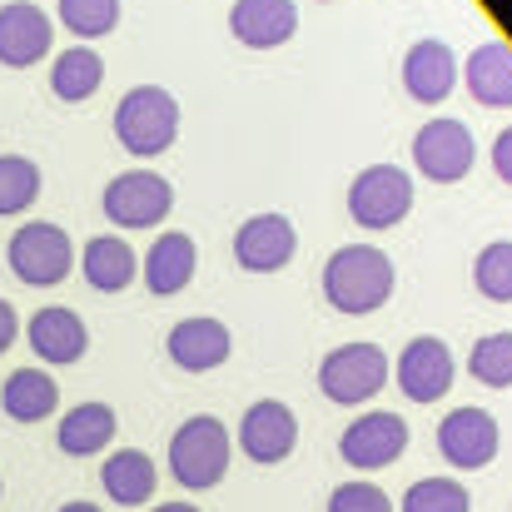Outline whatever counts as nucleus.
<instances>
[{
    "mask_svg": "<svg viewBox=\"0 0 512 512\" xmlns=\"http://www.w3.org/2000/svg\"><path fill=\"white\" fill-rule=\"evenodd\" d=\"M60 20L80 40H100L120 25V0H60Z\"/></svg>",
    "mask_w": 512,
    "mask_h": 512,
    "instance_id": "nucleus-30",
    "label": "nucleus"
},
{
    "mask_svg": "<svg viewBox=\"0 0 512 512\" xmlns=\"http://www.w3.org/2000/svg\"><path fill=\"white\" fill-rule=\"evenodd\" d=\"M339 453L348 468L358 473H378V468H393L403 453H408V423L388 408H373V413H358L339 438Z\"/></svg>",
    "mask_w": 512,
    "mask_h": 512,
    "instance_id": "nucleus-9",
    "label": "nucleus"
},
{
    "mask_svg": "<svg viewBox=\"0 0 512 512\" xmlns=\"http://www.w3.org/2000/svg\"><path fill=\"white\" fill-rule=\"evenodd\" d=\"M25 339H30V348H35V358H45V363L65 368V363H80V358H85V348H90V329H85V319H80L75 309L50 304V309L30 314Z\"/></svg>",
    "mask_w": 512,
    "mask_h": 512,
    "instance_id": "nucleus-16",
    "label": "nucleus"
},
{
    "mask_svg": "<svg viewBox=\"0 0 512 512\" xmlns=\"http://www.w3.org/2000/svg\"><path fill=\"white\" fill-rule=\"evenodd\" d=\"M100 483H105L110 503H120V508H145V503L155 498V483H160V478H155L150 453H140V448H120V453L105 458Z\"/></svg>",
    "mask_w": 512,
    "mask_h": 512,
    "instance_id": "nucleus-24",
    "label": "nucleus"
},
{
    "mask_svg": "<svg viewBox=\"0 0 512 512\" xmlns=\"http://www.w3.org/2000/svg\"><path fill=\"white\" fill-rule=\"evenodd\" d=\"M100 80H105V60H100L90 45H70V50L55 55V65H50V90H55V100H65V105L90 100V95L100 90Z\"/></svg>",
    "mask_w": 512,
    "mask_h": 512,
    "instance_id": "nucleus-25",
    "label": "nucleus"
},
{
    "mask_svg": "<svg viewBox=\"0 0 512 512\" xmlns=\"http://www.w3.org/2000/svg\"><path fill=\"white\" fill-rule=\"evenodd\" d=\"M194 269H199V244H194L184 229H170V234H160V239L150 244V254H145V289H150L155 299H174V294L189 289Z\"/></svg>",
    "mask_w": 512,
    "mask_h": 512,
    "instance_id": "nucleus-19",
    "label": "nucleus"
},
{
    "mask_svg": "<svg viewBox=\"0 0 512 512\" xmlns=\"http://www.w3.org/2000/svg\"><path fill=\"white\" fill-rule=\"evenodd\" d=\"M413 214V174L398 170V165H368V170L353 174L348 184V219L358 229H393Z\"/></svg>",
    "mask_w": 512,
    "mask_h": 512,
    "instance_id": "nucleus-6",
    "label": "nucleus"
},
{
    "mask_svg": "<svg viewBox=\"0 0 512 512\" xmlns=\"http://www.w3.org/2000/svg\"><path fill=\"white\" fill-rule=\"evenodd\" d=\"M5 264L20 284H35V289H50V284H65L70 269H75V244L60 224L50 219H25L10 244H5Z\"/></svg>",
    "mask_w": 512,
    "mask_h": 512,
    "instance_id": "nucleus-4",
    "label": "nucleus"
},
{
    "mask_svg": "<svg viewBox=\"0 0 512 512\" xmlns=\"http://www.w3.org/2000/svg\"><path fill=\"white\" fill-rule=\"evenodd\" d=\"M393 284H398V269L378 244H343L324 264V299L348 319L378 314L393 299Z\"/></svg>",
    "mask_w": 512,
    "mask_h": 512,
    "instance_id": "nucleus-1",
    "label": "nucleus"
},
{
    "mask_svg": "<svg viewBox=\"0 0 512 512\" xmlns=\"http://www.w3.org/2000/svg\"><path fill=\"white\" fill-rule=\"evenodd\" d=\"M229 329L219 324V319H209V314H199V319H179L170 329V339H165V353L174 358V368H184V373H209V368H219L224 358H229Z\"/></svg>",
    "mask_w": 512,
    "mask_h": 512,
    "instance_id": "nucleus-18",
    "label": "nucleus"
},
{
    "mask_svg": "<svg viewBox=\"0 0 512 512\" xmlns=\"http://www.w3.org/2000/svg\"><path fill=\"white\" fill-rule=\"evenodd\" d=\"M294 249H299V229H294L289 214L264 209V214H249L234 229V259H239L244 274H279L294 259Z\"/></svg>",
    "mask_w": 512,
    "mask_h": 512,
    "instance_id": "nucleus-11",
    "label": "nucleus"
},
{
    "mask_svg": "<svg viewBox=\"0 0 512 512\" xmlns=\"http://www.w3.org/2000/svg\"><path fill=\"white\" fill-rule=\"evenodd\" d=\"M458 85V55L448 40H418L403 55V90L418 105H443Z\"/></svg>",
    "mask_w": 512,
    "mask_h": 512,
    "instance_id": "nucleus-15",
    "label": "nucleus"
},
{
    "mask_svg": "<svg viewBox=\"0 0 512 512\" xmlns=\"http://www.w3.org/2000/svg\"><path fill=\"white\" fill-rule=\"evenodd\" d=\"M229 30L249 50H279L299 30V5L294 0H234Z\"/></svg>",
    "mask_w": 512,
    "mask_h": 512,
    "instance_id": "nucleus-17",
    "label": "nucleus"
},
{
    "mask_svg": "<svg viewBox=\"0 0 512 512\" xmlns=\"http://www.w3.org/2000/svg\"><path fill=\"white\" fill-rule=\"evenodd\" d=\"M393 378H398L403 398H413V403H438V398L453 388V378H458L453 348L438 339V334L408 339V348H403L398 363H393Z\"/></svg>",
    "mask_w": 512,
    "mask_h": 512,
    "instance_id": "nucleus-12",
    "label": "nucleus"
},
{
    "mask_svg": "<svg viewBox=\"0 0 512 512\" xmlns=\"http://www.w3.org/2000/svg\"><path fill=\"white\" fill-rule=\"evenodd\" d=\"M115 428H120V418H115L110 403H80V408H70V413L60 418L55 443H60L65 458H95V453L110 448Z\"/></svg>",
    "mask_w": 512,
    "mask_h": 512,
    "instance_id": "nucleus-23",
    "label": "nucleus"
},
{
    "mask_svg": "<svg viewBox=\"0 0 512 512\" xmlns=\"http://www.w3.org/2000/svg\"><path fill=\"white\" fill-rule=\"evenodd\" d=\"M398 512H473V493L458 478H423L403 493Z\"/></svg>",
    "mask_w": 512,
    "mask_h": 512,
    "instance_id": "nucleus-29",
    "label": "nucleus"
},
{
    "mask_svg": "<svg viewBox=\"0 0 512 512\" xmlns=\"http://www.w3.org/2000/svg\"><path fill=\"white\" fill-rule=\"evenodd\" d=\"M234 438H239V448H244L254 463L274 468V463H284V458L299 448V418H294L289 403H279V398H259V403L244 408Z\"/></svg>",
    "mask_w": 512,
    "mask_h": 512,
    "instance_id": "nucleus-13",
    "label": "nucleus"
},
{
    "mask_svg": "<svg viewBox=\"0 0 512 512\" xmlns=\"http://www.w3.org/2000/svg\"><path fill=\"white\" fill-rule=\"evenodd\" d=\"M179 135V100L165 85H135L120 105H115V140L135 155V160H155L165 155Z\"/></svg>",
    "mask_w": 512,
    "mask_h": 512,
    "instance_id": "nucleus-3",
    "label": "nucleus"
},
{
    "mask_svg": "<svg viewBox=\"0 0 512 512\" xmlns=\"http://www.w3.org/2000/svg\"><path fill=\"white\" fill-rule=\"evenodd\" d=\"M388 378H393L388 353L368 339L339 343V348L319 363V388H324V398L339 403V408H358V403L378 398Z\"/></svg>",
    "mask_w": 512,
    "mask_h": 512,
    "instance_id": "nucleus-5",
    "label": "nucleus"
},
{
    "mask_svg": "<svg viewBox=\"0 0 512 512\" xmlns=\"http://www.w3.org/2000/svg\"><path fill=\"white\" fill-rule=\"evenodd\" d=\"M0 493H5V483H0Z\"/></svg>",
    "mask_w": 512,
    "mask_h": 512,
    "instance_id": "nucleus-36",
    "label": "nucleus"
},
{
    "mask_svg": "<svg viewBox=\"0 0 512 512\" xmlns=\"http://www.w3.org/2000/svg\"><path fill=\"white\" fill-rule=\"evenodd\" d=\"M20 339V314L10 309V299H0V353Z\"/></svg>",
    "mask_w": 512,
    "mask_h": 512,
    "instance_id": "nucleus-33",
    "label": "nucleus"
},
{
    "mask_svg": "<svg viewBox=\"0 0 512 512\" xmlns=\"http://www.w3.org/2000/svg\"><path fill=\"white\" fill-rule=\"evenodd\" d=\"M155 512H199V508H194V503H160Z\"/></svg>",
    "mask_w": 512,
    "mask_h": 512,
    "instance_id": "nucleus-35",
    "label": "nucleus"
},
{
    "mask_svg": "<svg viewBox=\"0 0 512 512\" xmlns=\"http://www.w3.org/2000/svg\"><path fill=\"white\" fill-rule=\"evenodd\" d=\"M229 458H234V433L209 418V413H194L174 428L170 438V473L189 488V493H204L214 488L224 473H229Z\"/></svg>",
    "mask_w": 512,
    "mask_h": 512,
    "instance_id": "nucleus-2",
    "label": "nucleus"
},
{
    "mask_svg": "<svg viewBox=\"0 0 512 512\" xmlns=\"http://www.w3.org/2000/svg\"><path fill=\"white\" fill-rule=\"evenodd\" d=\"M463 85L478 105L488 110H512V45L503 40H483L468 65H463Z\"/></svg>",
    "mask_w": 512,
    "mask_h": 512,
    "instance_id": "nucleus-20",
    "label": "nucleus"
},
{
    "mask_svg": "<svg viewBox=\"0 0 512 512\" xmlns=\"http://www.w3.org/2000/svg\"><path fill=\"white\" fill-rule=\"evenodd\" d=\"M329 512H393V498L378 483H339L329 493Z\"/></svg>",
    "mask_w": 512,
    "mask_h": 512,
    "instance_id": "nucleus-31",
    "label": "nucleus"
},
{
    "mask_svg": "<svg viewBox=\"0 0 512 512\" xmlns=\"http://www.w3.org/2000/svg\"><path fill=\"white\" fill-rule=\"evenodd\" d=\"M413 165H418L423 179H433V184H458V179H468L473 165H478V140H473V130H468L463 120L438 115V120H428V125L413 135Z\"/></svg>",
    "mask_w": 512,
    "mask_h": 512,
    "instance_id": "nucleus-8",
    "label": "nucleus"
},
{
    "mask_svg": "<svg viewBox=\"0 0 512 512\" xmlns=\"http://www.w3.org/2000/svg\"><path fill=\"white\" fill-rule=\"evenodd\" d=\"M40 199V165L25 155H0V219L25 214Z\"/></svg>",
    "mask_w": 512,
    "mask_h": 512,
    "instance_id": "nucleus-26",
    "label": "nucleus"
},
{
    "mask_svg": "<svg viewBox=\"0 0 512 512\" xmlns=\"http://www.w3.org/2000/svg\"><path fill=\"white\" fill-rule=\"evenodd\" d=\"M473 284L483 299L493 304H512V239H493L483 244V254L473 259Z\"/></svg>",
    "mask_w": 512,
    "mask_h": 512,
    "instance_id": "nucleus-28",
    "label": "nucleus"
},
{
    "mask_svg": "<svg viewBox=\"0 0 512 512\" xmlns=\"http://www.w3.org/2000/svg\"><path fill=\"white\" fill-rule=\"evenodd\" d=\"M80 269H85V284L100 289V294H120L135 284L140 274V254L120 239V234H95L80 254Z\"/></svg>",
    "mask_w": 512,
    "mask_h": 512,
    "instance_id": "nucleus-21",
    "label": "nucleus"
},
{
    "mask_svg": "<svg viewBox=\"0 0 512 512\" xmlns=\"http://www.w3.org/2000/svg\"><path fill=\"white\" fill-rule=\"evenodd\" d=\"M468 373L483 383V388H512V334H483V339L468 348Z\"/></svg>",
    "mask_w": 512,
    "mask_h": 512,
    "instance_id": "nucleus-27",
    "label": "nucleus"
},
{
    "mask_svg": "<svg viewBox=\"0 0 512 512\" xmlns=\"http://www.w3.org/2000/svg\"><path fill=\"white\" fill-rule=\"evenodd\" d=\"M0 408H5V418H15V423H40V418H50V413L60 408V383H55V373H45V368H15V373L0 383Z\"/></svg>",
    "mask_w": 512,
    "mask_h": 512,
    "instance_id": "nucleus-22",
    "label": "nucleus"
},
{
    "mask_svg": "<svg viewBox=\"0 0 512 512\" xmlns=\"http://www.w3.org/2000/svg\"><path fill=\"white\" fill-rule=\"evenodd\" d=\"M50 40H55V25L35 0L0 5V65L30 70V65H40L50 55Z\"/></svg>",
    "mask_w": 512,
    "mask_h": 512,
    "instance_id": "nucleus-14",
    "label": "nucleus"
},
{
    "mask_svg": "<svg viewBox=\"0 0 512 512\" xmlns=\"http://www.w3.org/2000/svg\"><path fill=\"white\" fill-rule=\"evenodd\" d=\"M105 219L115 229H155L174 209V184L155 170H125L105 184Z\"/></svg>",
    "mask_w": 512,
    "mask_h": 512,
    "instance_id": "nucleus-7",
    "label": "nucleus"
},
{
    "mask_svg": "<svg viewBox=\"0 0 512 512\" xmlns=\"http://www.w3.org/2000/svg\"><path fill=\"white\" fill-rule=\"evenodd\" d=\"M55 512H105V508H95V503H65V508H55Z\"/></svg>",
    "mask_w": 512,
    "mask_h": 512,
    "instance_id": "nucleus-34",
    "label": "nucleus"
},
{
    "mask_svg": "<svg viewBox=\"0 0 512 512\" xmlns=\"http://www.w3.org/2000/svg\"><path fill=\"white\" fill-rule=\"evenodd\" d=\"M503 448V428L488 408H453L438 423V453L458 468V473H478L498 458Z\"/></svg>",
    "mask_w": 512,
    "mask_h": 512,
    "instance_id": "nucleus-10",
    "label": "nucleus"
},
{
    "mask_svg": "<svg viewBox=\"0 0 512 512\" xmlns=\"http://www.w3.org/2000/svg\"><path fill=\"white\" fill-rule=\"evenodd\" d=\"M493 174H498L503 184H512V125L493 140Z\"/></svg>",
    "mask_w": 512,
    "mask_h": 512,
    "instance_id": "nucleus-32",
    "label": "nucleus"
}]
</instances>
